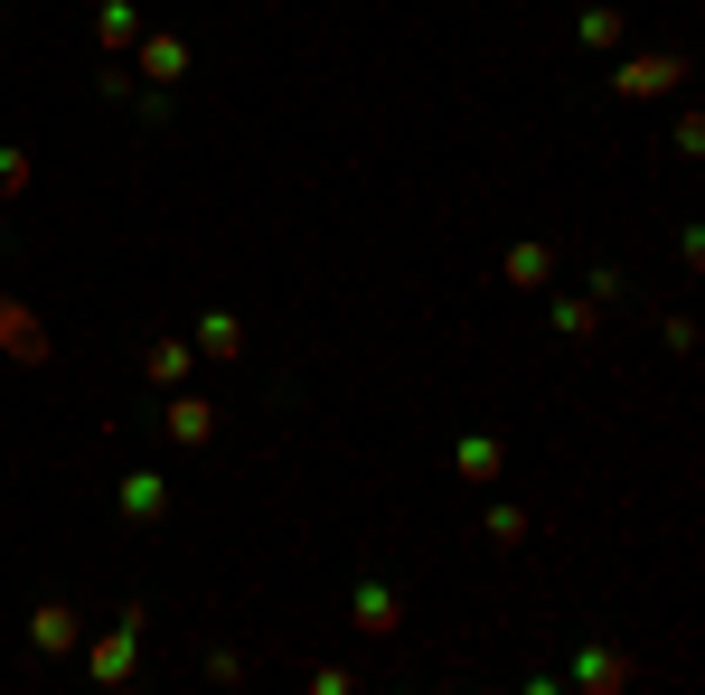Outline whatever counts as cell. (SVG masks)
Instances as JSON below:
<instances>
[{"instance_id":"6da1fadb","label":"cell","mask_w":705,"mask_h":695,"mask_svg":"<svg viewBox=\"0 0 705 695\" xmlns=\"http://www.w3.org/2000/svg\"><path fill=\"white\" fill-rule=\"evenodd\" d=\"M0 348H10L20 367H47V329H38V310L10 302V292H0Z\"/></svg>"},{"instance_id":"7a4b0ae2","label":"cell","mask_w":705,"mask_h":695,"mask_svg":"<svg viewBox=\"0 0 705 695\" xmlns=\"http://www.w3.org/2000/svg\"><path fill=\"white\" fill-rule=\"evenodd\" d=\"M349 602H357V629H367V639H386V629H396V592H386V582H357Z\"/></svg>"},{"instance_id":"3957f363","label":"cell","mask_w":705,"mask_h":695,"mask_svg":"<svg viewBox=\"0 0 705 695\" xmlns=\"http://www.w3.org/2000/svg\"><path fill=\"white\" fill-rule=\"evenodd\" d=\"M169 433H179V441H208L216 433V404H208V394H179V404H169Z\"/></svg>"},{"instance_id":"277c9868","label":"cell","mask_w":705,"mask_h":695,"mask_svg":"<svg viewBox=\"0 0 705 695\" xmlns=\"http://www.w3.org/2000/svg\"><path fill=\"white\" fill-rule=\"evenodd\" d=\"M161 508H169V498H161V470H132V488H122V517H141V527H151Z\"/></svg>"},{"instance_id":"5b68a950","label":"cell","mask_w":705,"mask_h":695,"mask_svg":"<svg viewBox=\"0 0 705 695\" xmlns=\"http://www.w3.org/2000/svg\"><path fill=\"white\" fill-rule=\"evenodd\" d=\"M28 639H38V649H67V639H75V611H57V602H47L38 621H28Z\"/></svg>"},{"instance_id":"8992f818","label":"cell","mask_w":705,"mask_h":695,"mask_svg":"<svg viewBox=\"0 0 705 695\" xmlns=\"http://www.w3.org/2000/svg\"><path fill=\"white\" fill-rule=\"evenodd\" d=\"M141 20H132V0H104V47H132Z\"/></svg>"},{"instance_id":"52a82bcc","label":"cell","mask_w":705,"mask_h":695,"mask_svg":"<svg viewBox=\"0 0 705 695\" xmlns=\"http://www.w3.org/2000/svg\"><path fill=\"white\" fill-rule=\"evenodd\" d=\"M94 676H132V629H122V639H104V649H94Z\"/></svg>"},{"instance_id":"ba28073f","label":"cell","mask_w":705,"mask_h":695,"mask_svg":"<svg viewBox=\"0 0 705 695\" xmlns=\"http://www.w3.org/2000/svg\"><path fill=\"white\" fill-rule=\"evenodd\" d=\"M198 339H208L216 357H235V320H226V310H208V320H198Z\"/></svg>"},{"instance_id":"9c48e42d","label":"cell","mask_w":705,"mask_h":695,"mask_svg":"<svg viewBox=\"0 0 705 695\" xmlns=\"http://www.w3.org/2000/svg\"><path fill=\"white\" fill-rule=\"evenodd\" d=\"M28 188V151H0V198H20Z\"/></svg>"}]
</instances>
